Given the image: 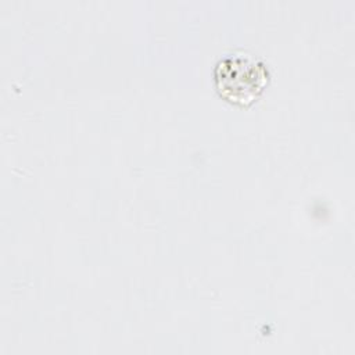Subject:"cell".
<instances>
[{
  "instance_id": "obj_1",
  "label": "cell",
  "mask_w": 355,
  "mask_h": 355,
  "mask_svg": "<svg viewBox=\"0 0 355 355\" xmlns=\"http://www.w3.org/2000/svg\"><path fill=\"white\" fill-rule=\"evenodd\" d=\"M214 76L222 97L239 105H248L266 86L269 73L262 61L245 53H234L218 61Z\"/></svg>"
}]
</instances>
